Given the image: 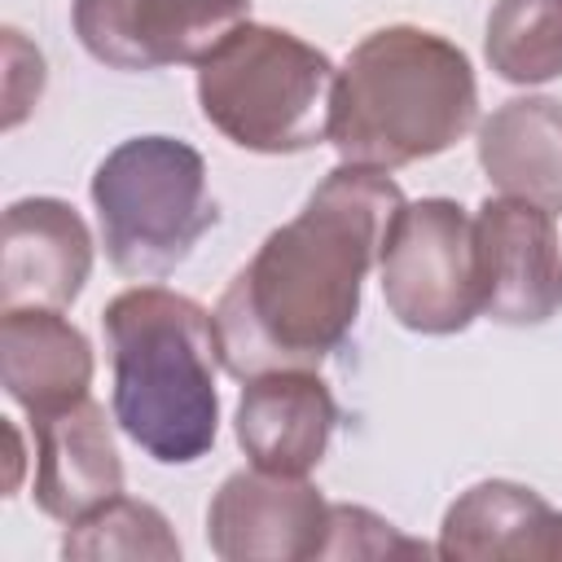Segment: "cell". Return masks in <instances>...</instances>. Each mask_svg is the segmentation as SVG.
<instances>
[{
    "label": "cell",
    "mask_w": 562,
    "mask_h": 562,
    "mask_svg": "<svg viewBox=\"0 0 562 562\" xmlns=\"http://www.w3.org/2000/svg\"><path fill=\"white\" fill-rule=\"evenodd\" d=\"M400 206L404 193L386 171L338 162L220 294L211 316L224 373L246 382L272 369H316L338 351Z\"/></svg>",
    "instance_id": "obj_1"
},
{
    "label": "cell",
    "mask_w": 562,
    "mask_h": 562,
    "mask_svg": "<svg viewBox=\"0 0 562 562\" xmlns=\"http://www.w3.org/2000/svg\"><path fill=\"white\" fill-rule=\"evenodd\" d=\"M114 364V422L158 465H193L220 430L215 316L167 285H132L101 312Z\"/></svg>",
    "instance_id": "obj_2"
},
{
    "label": "cell",
    "mask_w": 562,
    "mask_h": 562,
    "mask_svg": "<svg viewBox=\"0 0 562 562\" xmlns=\"http://www.w3.org/2000/svg\"><path fill=\"white\" fill-rule=\"evenodd\" d=\"M479 119L470 57L422 26L369 31L334 79L329 145L342 162L395 171L452 149Z\"/></svg>",
    "instance_id": "obj_3"
},
{
    "label": "cell",
    "mask_w": 562,
    "mask_h": 562,
    "mask_svg": "<svg viewBox=\"0 0 562 562\" xmlns=\"http://www.w3.org/2000/svg\"><path fill=\"white\" fill-rule=\"evenodd\" d=\"M334 61L294 31L241 22L198 61L206 123L250 154H303L329 140Z\"/></svg>",
    "instance_id": "obj_4"
},
{
    "label": "cell",
    "mask_w": 562,
    "mask_h": 562,
    "mask_svg": "<svg viewBox=\"0 0 562 562\" xmlns=\"http://www.w3.org/2000/svg\"><path fill=\"white\" fill-rule=\"evenodd\" d=\"M92 206L105 259L136 281L171 277L220 224L206 162L176 136H132L92 176Z\"/></svg>",
    "instance_id": "obj_5"
},
{
    "label": "cell",
    "mask_w": 562,
    "mask_h": 562,
    "mask_svg": "<svg viewBox=\"0 0 562 562\" xmlns=\"http://www.w3.org/2000/svg\"><path fill=\"white\" fill-rule=\"evenodd\" d=\"M378 272L391 316L413 334H461L483 316L474 220L452 198L404 202L391 220Z\"/></svg>",
    "instance_id": "obj_6"
},
{
    "label": "cell",
    "mask_w": 562,
    "mask_h": 562,
    "mask_svg": "<svg viewBox=\"0 0 562 562\" xmlns=\"http://www.w3.org/2000/svg\"><path fill=\"white\" fill-rule=\"evenodd\" d=\"M241 22L250 0H70V26L110 70L198 66Z\"/></svg>",
    "instance_id": "obj_7"
},
{
    "label": "cell",
    "mask_w": 562,
    "mask_h": 562,
    "mask_svg": "<svg viewBox=\"0 0 562 562\" xmlns=\"http://www.w3.org/2000/svg\"><path fill=\"white\" fill-rule=\"evenodd\" d=\"M329 501L299 474L237 470L206 505V544L224 562H307L321 558Z\"/></svg>",
    "instance_id": "obj_8"
},
{
    "label": "cell",
    "mask_w": 562,
    "mask_h": 562,
    "mask_svg": "<svg viewBox=\"0 0 562 562\" xmlns=\"http://www.w3.org/2000/svg\"><path fill=\"white\" fill-rule=\"evenodd\" d=\"M483 316L509 329L544 325L562 312V246L553 215L522 198H487L474 215Z\"/></svg>",
    "instance_id": "obj_9"
},
{
    "label": "cell",
    "mask_w": 562,
    "mask_h": 562,
    "mask_svg": "<svg viewBox=\"0 0 562 562\" xmlns=\"http://www.w3.org/2000/svg\"><path fill=\"white\" fill-rule=\"evenodd\" d=\"M92 272V233L61 198H22L0 233V307L66 312Z\"/></svg>",
    "instance_id": "obj_10"
},
{
    "label": "cell",
    "mask_w": 562,
    "mask_h": 562,
    "mask_svg": "<svg viewBox=\"0 0 562 562\" xmlns=\"http://www.w3.org/2000/svg\"><path fill=\"white\" fill-rule=\"evenodd\" d=\"M334 426L338 404L316 369H272L246 378L233 417L237 443L250 465L299 479L325 461Z\"/></svg>",
    "instance_id": "obj_11"
},
{
    "label": "cell",
    "mask_w": 562,
    "mask_h": 562,
    "mask_svg": "<svg viewBox=\"0 0 562 562\" xmlns=\"http://www.w3.org/2000/svg\"><path fill=\"white\" fill-rule=\"evenodd\" d=\"M35 430V483L31 496L53 522H79L105 501L123 496V461L97 400H75L57 413L31 417Z\"/></svg>",
    "instance_id": "obj_12"
},
{
    "label": "cell",
    "mask_w": 562,
    "mask_h": 562,
    "mask_svg": "<svg viewBox=\"0 0 562 562\" xmlns=\"http://www.w3.org/2000/svg\"><path fill=\"white\" fill-rule=\"evenodd\" d=\"M435 553L448 562H562V509L522 483L483 479L448 505Z\"/></svg>",
    "instance_id": "obj_13"
},
{
    "label": "cell",
    "mask_w": 562,
    "mask_h": 562,
    "mask_svg": "<svg viewBox=\"0 0 562 562\" xmlns=\"http://www.w3.org/2000/svg\"><path fill=\"white\" fill-rule=\"evenodd\" d=\"M0 382L26 413L44 417L88 395L92 347L53 307H4L0 316Z\"/></svg>",
    "instance_id": "obj_14"
},
{
    "label": "cell",
    "mask_w": 562,
    "mask_h": 562,
    "mask_svg": "<svg viewBox=\"0 0 562 562\" xmlns=\"http://www.w3.org/2000/svg\"><path fill=\"white\" fill-rule=\"evenodd\" d=\"M479 167L492 189L562 211V101L514 97L479 127Z\"/></svg>",
    "instance_id": "obj_15"
},
{
    "label": "cell",
    "mask_w": 562,
    "mask_h": 562,
    "mask_svg": "<svg viewBox=\"0 0 562 562\" xmlns=\"http://www.w3.org/2000/svg\"><path fill=\"white\" fill-rule=\"evenodd\" d=\"M483 53L505 83L562 79V0H496Z\"/></svg>",
    "instance_id": "obj_16"
},
{
    "label": "cell",
    "mask_w": 562,
    "mask_h": 562,
    "mask_svg": "<svg viewBox=\"0 0 562 562\" xmlns=\"http://www.w3.org/2000/svg\"><path fill=\"white\" fill-rule=\"evenodd\" d=\"M61 558H83V562H101V558L105 562L110 558L176 562L180 558V540H176L171 522L162 518V509H154L149 501L114 496L97 514H88V518L66 527Z\"/></svg>",
    "instance_id": "obj_17"
},
{
    "label": "cell",
    "mask_w": 562,
    "mask_h": 562,
    "mask_svg": "<svg viewBox=\"0 0 562 562\" xmlns=\"http://www.w3.org/2000/svg\"><path fill=\"white\" fill-rule=\"evenodd\" d=\"M400 553H426V544L404 540L386 518H378L364 505H329V531L321 558H400Z\"/></svg>",
    "instance_id": "obj_18"
},
{
    "label": "cell",
    "mask_w": 562,
    "mask_h": 562,
    "mask_svg": "<svg viewBox=\"0 0 562 562\" xmlns=\"http://www.w3.org/2000/svg\"><path fill=\"white\" fill-rule=\"evenodd\" d=\"M4 127H18L26 110L44 92V57L22 40V31H4Z\"/></svg>",
    "instance_id": "obj_19"
},
{
    "label": "cell",
    "mask_w": 562,
    "mask_h": 562,
    "mask_svg": "<svg viewBox=\"0 0 562 562\" xmlns=\"http://www.w3.org/2000/svg\"><path fill=\"white\" fill-rule=\"evenodd\" d=\"M9 435H13V457H9V492H18V474H22V435H18V426H9Z\"/></svg>",
    "instance_id": "obj_20"
}]
</instances>
